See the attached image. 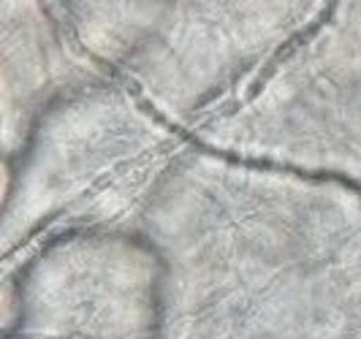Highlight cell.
Listing matches in <instances>:
<instances>
[{"mask_svg":"<svg viewBox=\"0 0 361 339\" xmlns=\"http://www.w3.org/2000/svg\"><path fill=\"white\" fill-rule=\"evenodd\" d=\"M128 92L139 101V106L145 109L147 114H152V120H158L163 128H169L174 136H180L182 142H188L190 147H196L199 152L209 155V158H217V161H226V163H234V166H245V168H264V171H283V174H293L299 179H307V182H337L343 185L348 190H353L356 196L361 198V182L353 177H348L343 171H331V168H302V166H293V163H283V161H274V158H253V155H239V152H231V149H223V147H215V144L204 142L201 136H196L193 130H185L182 125L171 123L163 111L152 106L147 101V95L139 90V85L128 82Z\"/></svg>","mask_w":361,"mask_h":339,"instance_id":"cell-1","label":"cell"},{"mask_svg":"<svg viewBox=\"0 0 361 339\" xmlns=\"http://www.w3.org/2000/svg\"><path fill=\"white\" fill-rule=\"evenodd\" d=\"M337 6H340V3H329V8H326V11H321V14H318V19H315L312 25H307V27H305V30H299V33H293V36H290L288 41L283 44V47H277V52L271 54V60L267 63V66H264V71L258 73V79H255L253 85H250V90H247V98H245V101H253L255 95L261 92V87H264V85H267V82L271 79V76H274L277 66H280L283 60H288L296 47H302V44H305L310 36H315V33H318V30L324 27L326 22H329V17L337 11Z\"/></svg>","mask_w":361,"mask_h":339,"instance_id":"cell-2","label":"cell"}]
</instances>
